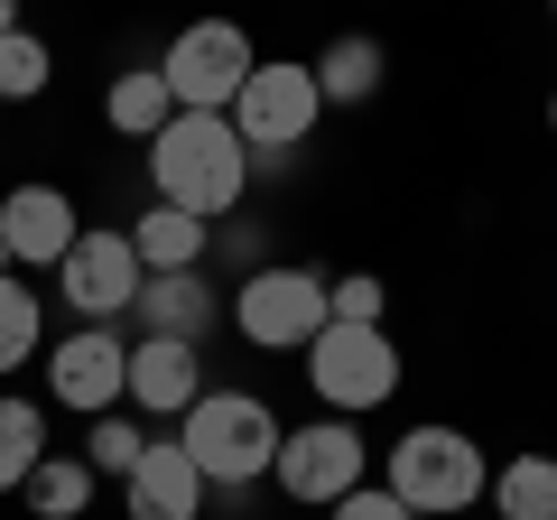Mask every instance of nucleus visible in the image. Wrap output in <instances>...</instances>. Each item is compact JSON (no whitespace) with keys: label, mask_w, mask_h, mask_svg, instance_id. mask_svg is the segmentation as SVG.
<instances>
[{"label":"nucleus","mask_w":557,"mask_h":520,"mask_svg":"<svg viewBox=\"0 0 557 520\" xmlns=\"http://www.w3.org/2000/svg\"><path fill=\"white\" fill-rule=\"evenodd\" d=\"M381 483H391V493L409 502L418 520H456V511H474V502H483V483H493V456H483L465 428L418 419V428H399V437L381 446Z\"/></svg>","instance_id":"7ed1b4c3"},{"label":"nucleus","mask_w":557,"mask_h":520,"mask_svg":"<svg viewBox=\"0 0 557 520\" xmlns=\"http://www.w3.org/2000/svg\"><path fill=\"white\" fill-rule=\"evenodd\" d=\"M278 409L260 400V391H233V381H205V400L177 419V446L196 456V474L214 483V493H251V483H270L278 465Z\"/></svg>","instance_id":"f03ea898"},{"label":"nucleus","mask_w":557,"mask_h":520,"mask_svg":"<svg viewBox=\"0 0 557 520\" xmlns=\"http://www.w3.org/2000/svg\"><path fill=\"white\" fill-rule=\"evenodd\" d=\"M325 270H307V260H270V270H251V280L223 288V317H233V335L251 344V354H307V344L335 325V298H325Z\"/></svg>","instance_id":"20e7f679"},{"label":"nucleus","mask_w":557,"mask_h":520,"mask_svg":"<svg viewBox=\"0 0 557 520\" xmlns=\"http://www.w3.org/2000/svg\"><path fill=\"white\" fill-rule=\"evenodd\" d=\"M47 400L75 409V419H102V409H131V335L121 325H75L57 335V354H38Z\"/></svg>","instance_id":"9d476101"},{"label":"nucleus","mask_w":557,"mask_h":520,"mask_svg":"<svg viewBox=\"0 0 557 520\" xmlns=\"http://www.w3.org/2000/svg\"><path fill=\"white\" fill-rule=\"evenodd\" d=\"M298 362H307L317 409H335V419H372V409L399 400V381H409V362H399L391 325H325Z\"/></svg>","instance_id":"423d86ee"},{"label":"nucleus","mask_w":557,"mask_h":520,"mask_svg":"<svg viewBox=\"0 0 557 520\" xmlns=\"http://www.w3.org/2000/svg\"><path fill=\"white\" fill-rule=\"evenodd\" d=\"M75 233H84V214H75V196H65V186L28 177V186H10V196H0V242H10V260H20V270H47V280H57V260L75 251Z\"/></svg>","instance_id":"9b49d317"},{"label":"nucleus","mask_w":557,"mask_h":520,"mask_svg":"<svg viewBox=\"0 0 557 520\" xmlns=\"http://www.w3.org/2000/svg\"><path fill=\"white\" fill-rule=\"evenodd\" d=\"M325 520H418V511H409V502L391 493V483H354V493H344V502H335Z\"/></svg>","instance_id":"a878e982"},{"label":"nucleus","mask_w":557,"mask_h":520,"mask_svg":"<svg viewBox=\"0 0 557 520\" xmlns=\"http://www.w3.org/2000/svg\"><path fill=\"white\" fill-rule=\"evenodd\" d=\"M102 121H112L121 140H139V149H149V140L168 131V121H177V94H168L159 57H149V65H121V75L102 84Z\"/></svg>","instance_id":"f3484780"},{"label":"nucleus","mask_w":557,"mask_h":520,"mask_svg":"<svg viewBox=\"0 0 557 520\" xmlns=\"http://www.w3.org/2000/svg\"><path fill=\"white\" fill-rule=\"evenodd\" d=\"M131 325L139 335H177V344H214V325H223L214 270H149L131 298Z\"/></svg>","instance_id":"f8f14e48"},{"label":"nucleus","mask_w":557,"mask_h":520,"mask_svg":"<svg viewBox=\"0 0 557 520\" xmlns=\"http://www.w3.org/2000/svg\"><path fill=\"white\" fill-rule=\"evenodd\" d=\"M57 456L47 446V400H28V391H0V493H20L38 465Z\"/></svg>","instance_id":"6ab92c4d"},{"label":"nucleus","mask_w":557,"mask_h":520,"mask_svg":"<svg viewBox=\"0 0 557 520\" xmlns=\"http://www.w3.org/2000/svg\"><path fill=\"white\" fill-rule=\"evenodd\" d=\"M38 354H47V298L28 270H10L0 280V372H28Z\"/></svg>","instance_id":"412c9836"},{"label":"nucleus","mask_w":557,"mask_h":520,"mask_svg":"<svg viewBox=\"0 0 557 520\" xmlns=\"http://www.w3.org/2000/svg\"><path fill=\"white\" fill-rule=\"evenodd\" d=\"M196 400H205V344L131 335V409L139 419H186Z\"/></svg>","instance_id":"ddd939ff"},{"label":"nucleus","mask_w":557,"mask_h":520,"mask_svg":"<svg viewBox=\"0 0 557 520\" xmlns=\"http://www.w3.org/2000/svg\"><path fill=\"white\" fill-rule=\"evenodd\" d=\"M214 260L233 280H251V270H270V233H260V223H214ZM214 260H205V270H214Z\"/></svg>","instance_id":"393cba45"},{"label":"nucleus","mask_w":557,"mask_h":520,"mask_svg":"<svg viewBox=\"0 0 557 520\" xmlns=\"http://www.w3.org/2000/svg\"><path fill=\"white\" fill-rule=\"evenodd\" d=\"M548 20H557V0H548Z\"/></svg>","instance_id":"c756f323"},{"label":"nucleus","mask_w":557,"mask_h":520,"mask_svg":"<svg viewBox=\"0 0 557 520\" xmlns=\"http://www.w3.org/2000/svg\"><path fill=\"white\" fill-rule=\"evenodd\" d=\"M10 270H20V260H10V242H0V280H10Z\"/></svg>","instance_id":"cd10ccee"},{"label":"nucleus","mask_w":557,"mask_h":520,"mask_svg":"<svg viewBox=\"0 0 557 520\" xmlns=\"http://www.w3.org/2000/svg\"><path fill=\"white\" fill-rule=\"evenodd\" d=\"M131 251H139V270H205L214 260V223H196V214H177V205H139L131 214Z\"/></svg>","instance_id":"dca6fc26"},{"label":"nucleus","mask_w":557,"mask_h":520,"mask_svg":"<svg viewBox=\"0 0 557 520\" xmlns=\"http://www.w3.org/2000/svg\"><path fill=\"white\" fill-rule=\"evenodd\" d=\"M317 121H325V94H317V65L307 57H260L251 84L233 94V131L251 149V177H278L317 140Z\"/></svg>","instance_id":"39448f33"},{"label":"nucleus","mask_w":557,"mask_h":520,"mask_svg":"<svg viewBox=\"0 0 557 520\" xmlns=\"http://www.w3.org/2000/svg\"><path fill=\"white\" fill-rule=\"evenodd\" d=\"M483 511H493V520H557V456H548V446L502 456L493 483H483Z\"/></svg>","instance_id":"a211bd4d"},{"label":"nucleus","mask_w":557,"mask_h":520,"mask_svg":"<svg viewBox=\"0 0 557 520\" xmlns=\"http://www.w3.org/2000/svg\"><path fill=\"white\" fill-rule=\"evenodd\" d=\"M548 140H557V94H548Z\"/></svg>","instance_id":"c85d7f7f"},{"label":"nucleus","mask_w":557,"mask_h":520,"mask_svg":"<svg viewBox=\"0 0 557 520\" xmlns=\"http://www.w3.org/2000/svg\"><path fill=\"white\" fill-rule=\"evenodd\" d=\"M372 456L381 446L362 437V419H335V409H317V419H298L288 437H278V502H298V511H335L354 483H372Z\"/></svg>","instance_id":"0eeeda50"},{"label":"nucleus","mask_w":557,"mask_h":520,"mask_svg":"<svg viewBox=\"0 0 557 520\" xmlns=\"http://www.w3.org/2000/svg\"><path fill=\"white\" fill-rule=\"evenodd\" d=\"M10 28H28V20H20V0H0V38H10Z\"/></svg>","instance_id":"bb28decb"},{"label":"nucleus","mask_w":557,"mask_h":520,"mask_svg":"<svg viewBox=\"0 0 557 520\" xmlns=\"http://www.w3.org/2000/svg\"><path fill=\"white\" fill-rule=\"evenodd\" d=\"M205 493H214V483L196 474V456H186L177 437H149V456H139L131 483H121L131 520H205Z\"/></svg>","instance_id":"4468645a"},{"label":"nucleus","mask_w":557,"mask_h":520,"mask_svg":"<svg viewBox=\"0 0 557 520\" xmlns=\"http://www.w3.org/2000/svg\"><path fill=\"white\" fill-rule=\"evenodd\" d=\"M251 65H260V47H251L242 20H186L177 38L159 47V75H168V94H177V112H233V94L251 84Z\"/></svg>","instance_id":"6e6552de"},{"label":"nucleus","mask_w":557,"mask_h":520,"mask_svg":"<svg viewBox=\"0 0 557 520\" xmlns=\"http://www.w3.org/2000/svg\"><path fill=\"white\" fill-rule=\"evenodd\" d=\"M149 196L177 205L196 223H233L251 196V149H242L233 112H177L149 140Z\"/></svg>","instance_id":"f257e3e1"},{"label":"nucleus","mask_w":557,"mask_h":520,"mask_svg":"<svg viewBox=\"0 0 557 520\" xmlns=\"http://www.w3.org/2000/svg\"><path fill=\"white\" fill-rule=\"evenodd\" d=\"M84 465H94L102 483H131V465L149 456V428H139V409H102V419H84Z\"/></svg>","instance_id":"4be33fe9"},{"label":"nucleus","mask_w":557,"mask_h":520,"mask_svg":"<svg viewBox=\"0 0 557 520\" xmlns=\"http://www.w3.org/2000/svg\"><path fill=\"white\" fill-rule=\"evenodd\" d=\"M47 84H57V47H47L38 28H10V38H0V112H10V102H38Z\"/></svg>","instance_id":"5701e85b"},{"label":"nucleus","mask_w":557,"mask_h":520,"mask_svg":"<svg viewBox=\"0 0 557 520\" xmlns=\"http://www.w3.org/2000/svg\"><path fill=\"white\" fill-rule=\"evenodd\" d=\"M94 493H102V474H94L84 456H65V446H57V456H47L38 474L20 483L28 520H84V511H94Z\"/></svg>","instance_id":"aec40b11"},{"label":"nucleus","mask_w":557,"mask_h":520,"mask_svg":"<svg viewBox=\"0 0 557 520\" xmlns=\"http://www.w3.org/2000/svg\"><path fill=\"white\" fill-rule=\"evenodd\" d=\"M139 280L149 270L131 251V223H84L75 251L57 260V307H75V325H112V317H131Z\"/></svg>","instance_id":"1a4fd4ad"},{"label":"nucleus","mask_w":557,"mask_h":520,"mask_svg":"<svg viewBox=\"0 0 557 520\" xmlns=\"http://www.w3.org/2000/svg\"><path fill=\"white\" fill-rule=\"evenodd\" d=\"M325 298H335V325H381V317H391V288H381L372 270H344Z\"/></svg>","instance_id":"b1692460"},{"label":"nucleus","mask_w":557,"mask_h":520,"mask_svg":"<svg viewBox=\"0 0 557 520\" xmlns=\"http://www.w3.org/2000/svg\"><path fill=\"white\" fill-rule=\"evenodd\" d=\"M307 65H317V94H325V112H354V102H372L381 84H391V47H381L372 28H344V38H325Z\"/></svg>","instance_id":"2eb2a0df"}]
</instances>
